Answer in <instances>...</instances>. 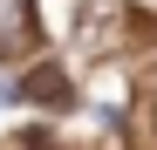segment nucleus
<instances>
[{"label":"nucleus","instance_id":"obj_1","mask_svg":"<svg viewBox=\"0 0 157 150\" xmlns=\"http://www.w3.org/2000/svg\"><path fill=\"white\" fill-rule=\"evenodd\" d=\"M116 34H123V7H116V0H89V7H82V41L96 48V55H109Z\"/></svg>","mask_w":157,"mask_h":150},{"label":"nucleus","instance_id":"obj_2","mask_svg":"<svg viewBox=\"0 0 157 150\" xmlns=\"http://www.w3.org/2000/svg\"><path fill=\"white\" fill-rule=\"evenodd\" d=\"M21 96H28V103H41V109H68V103H75V82H68L62 68H28Z\"/></svg>","mask_w":157,"mask_h":150},{"label":"nucleus","instance_id":"obj_3","mask_svg":"<svg viewBox=\"0 0 157 150\" xmlns=\"http://www.w3.org/2000/svg\"><path fill=\"white\" fill-rule=\"evenodd\" d=\"M144 123H150V137H157V96H150V109H144Z\"/></svg>","mask_w":157,"mask_h":150}]
</instances>
